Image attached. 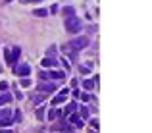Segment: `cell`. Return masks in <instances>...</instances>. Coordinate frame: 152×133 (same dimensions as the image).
Instances as JSON below:
<instances>
[{
  "label": "cell",
  "mask_w": 152,
  "mask_h": 133,
  "mask_svg": "<svg viewBox=\"0 0 152 133\" xmlns=\"http://www.w3.org/2000/svg\"><path fill=\"white\" fill-rule=\"evenodd\" d=\"M19 46H16L12 52H10V48H4V58H6V64L8 66H14L16 64V60H18V56H19Z\"/></svg>",
  "instance_id": "3957f363"
},
{
  "label": "cell",
  "mask_w": 152,
  "mask_h": 133,
  "mask_svg": "<svg viewBox=\"0 0 152 133\" xmlns=\"http://www.w3.org/2000/svg\"><path fill=\"white\" fill-rule=\"evenodd\" d=\"M62 102H66V96L58 95V96H54V98H52V106H54V104H62Z\"/></svg>",
  "instance_id": "7c38bea8"
},
{
  "label": "cell",
  "mask_w": 152,
  "mask_h": 133,
  "mask_svg": "<svg viewBox=\"0 0 152 133\" xmlns=\"http://www.w3.org/2000/svg\"><path fill=\"white\" fill-rule=\"evenodd\" d=\"M81 116L83 118H89V108L87 106H81Z\"/></svg>",
  "instance_id": "603a6c76"
},
{
  "label": "cell",
  "mask_w": 152,
  "mask_h": 133,
  "mask_svg": "<svg viewBox=\"0 0 152 133\" xmlns=\"http://www.w3.org/2000/svg\"><path fill=\"white\" fill-rule=\"evenodd\" d=\"M62 50H64V54H66V56H70L71 60H77V52L73 50V48H71L70 44H66V46H64Z\"/></svg>",
  "instance_id": "8992f818"
},
{
  "label": "cell",
  "mask_w": 152,
  "mask_h": 133,
  "mask_svg": "<svg viewBox=\"0 0 152 133\" xmlns=\"http://www.w3.org/2000/svg\"><path fill=\"white\" fill-rule=\"evenodd\" d=\"M62 66H64V68H66V70H70V68H71V66H70V62H68L66 58H64V60H62Z\"/></svg>",
  "instance_id": "4316f807"
},
{
  "label": "cell",
  "mask_w": 152,
  "mask_h": 133,
  "mask_svg": "<svg viewBox=\"0 0 152 133\" xmlns=\"http://www.w3.org/2000/svg\"><path fill=\"white\" fill-rule=\"evenodd\" d=\"M43 66H45V68H54V66H56V60H54V58H45V60H43Z\"/></svg>",
  "instance_id": "9c48e42d"
},
{
  "label": "cell",
  "mask_w": 152,
  "mask_h": 133,
  "mask_svg": "<svg viewBox=\"0 0 152 133\" xmlns=\"http://www.w3.org/2000/svg\"><path fill=\"white\" fill-rule=\"evenodd\" d=\"M43 116H45V106H41L37 110V118H43Z\"/></svg>",
  "instance_id": "cb8c5ba5"
},
{
  "label": "cell",
  "mask_w": 152,
  "mask_h": 133,
  "mask_svg": "<svg viewBox=\"0 0 152 133\" xmlns=\"http://www.w3.org/2000/svg\"><path fill=\"white\" fill-rule=\"evenodd\" d=\"M18 73L21 77H27L29 75V73H31V68H29V66H27V64H21V66H19L18 68Z\"/></svg>",
  "instance_id": "52a82bcc"
},
{
  "label": "cell",
  "mask_w": 152,
  "mask_h": 133,
  "mask_svg": "<svg viewBox=\"0 0 152 133\" xmlns=\"http://www.w3.org/2000/svg\"><path fill=\"white\" fill-rule=\"evenodd\" d=\"M6 2H8V0H6Z\"/></svg>",
  "instance_id": "4dcf8cb0"
},
{
  "label": "cell",
  "mask_w": 152,
  "mask_h": 133,
  "mask_svg": "<svg viewBox=\"0 0 152 133\" xmlns=\"http://www.w3.org/2000/svg\"><path fill=\"white\" fill-rule=\"evenodd\" d=\"M19 2H23V4H25V2H29V0H19Z\"/></svg>",
  "instance_id": "f1b7e54d"
},
{
  "label": "cell",
  "mask_w": 152,
  "mask_h": 133,
  "mask_svg": "<svg viewBox=\"0 0 152 133\" xmlns=\"http://www.w3.org/2000/svg\"><path fill=\"white\" fill-rule=\"evenodd\" d=\"M12 100V96L8 95V93H4V95L0 96V106H2V104H6V102H10Z\"/></svg>",
  "instance_id": "4fadbf2b"
},
{
  "label": "cell",
  "mask_w": 152,
  "mask_h": 133,
  "mask_svg": "<svg viewBox=\"0 0 152 133\" xmlns=\"http://www.w3.org/2000/svg\"><path fill=\"white\" fill-rule=\"evenodd\" d=\"M60 95H62V96H68V95H70V89H68V87H64L62 91H60Z\"/></svg>",
  "instance_id": "484cf974"
},
{
  "label": "cell",
  "mask_w": 152,
  "mask_h": 133,
  "mask_svg": "<svg viewBox=\"0 0 152 133\" xmlns=\"http://www.w3.org/2000/svg\"><path fill=\"white\" fill-rule=\"evenodd\" d=\"M68 118H70V121H71V124H77V121H81L77 114H71V116H68Z\"/></svg>",
  "instance_id": "44dd1931"
},
{
  "label": "cell",
  "mask_w": 152,
  "mask_h": 133,
  "mask_svg": "<svg viewBox=\"0 0 152 133\" xmlns=\"http://www.w3.org/2000/svg\"><path fill=\"white\" fill-rule=\"evenodd\" d=\"M35 16H37V18H45L46 14H48V10H45V8H39V10H35Z\"/></svg>",
  "instance_id": "8fae6325"
},
{
  "label": "cell",
  "mask_w": 152,
  "mask_h": 133,
  "mask_svg": "<svg viewBox=\"0 0 152 133\" xmlns=\"http://www.w3.org/2000/svg\"><path fill=\"white\" fill-rule=\"evenodd\" d=\"M35 2H41V0H35Z\"/></svg>",
  "instance_id": "f546056e"
},
{
  "label": "cell",
  "mask_w": 152,
  "mask_h": 133,
  "mask_svg": "<svg viewBox=\"0 0 152 133\" xmlns=\"http://www.w3.org/2000/svg\"><path fill=\"white\" fill-rule=\"evenodd\" d=\"M64 14H66V16H68V18H71V16H73V8H71V6L64 8Z\"/></svg>",
  "instance_id": "ffe728a7"
},
{
  "label": "cell",
  "mask_w": 152,
  "mask_h": 133,
  "mask_svg": "<svg viewBox=\"0 0 152 133\" xmlns=\"http://www.w3.org/2000/svg\"><path fill=\"white\" fill-rule=\"evenodd\" d=\"M8 126H12V118H2L0 120V127H8Z\"/></svg>",
  "instance_id": "5bb4252c"
},
{
  "label": "cell",
  "mask_w": 152,
  "mask_h": 133,
  "mask_svg": "<svg viewBox=\"0 0 152 133\" xmlns=\"http://www.w3.org/2000/svg\"><path fill=\"white\" fill-rule=\"evenodd\" d=\"M70 46L73 48V50H83V48H87L89 46V37H77V39H73L70 43Z\"/></svg>",
  "instance_id": "7a4b0ae2"
},
{
  "label": "cell",
  "mask_w": 152,
  "mask_h": 133,
  "mask_svg": "<svg viewBox=\"0 0 152 133\" xmlns=\"http://www.w3.org/2000/svg\"><path fill=\"white\" fill-rule=\"evenodd\" d=\"M91 68H93V62H89L87 66H81V73H89Z\"/></svg>",
  "instance_id": "9a60e30c"
},
{
  "label": "cell",
  "mask_w": 152,
  "mask_h": 133,
  "mask_svg": "<svg viewBox=\"0 0 152 133\" xmlns=\"http://www.w3.org/2000/svg\"><path fill=\"white\" fill-rule=\"evenodd\" d=\"M91 127H93V129H96V131H98V120H91Z\"/></svg>",
  "instance_id": "d4e9b609"
},
{
  "label": "cell",
  "mask_w": 152,
  "mask_h": 133,
  "mask_svg": "<svg viewBox=\"0 0 152 133\" xmlns=\"http://www.w3.org/2000/svg\"><path fill=\"white\" fill-rule=\"evenodd\" d=\"M83 87L87 89V91H91V89L95 87V81H83Z\"/></svg>",
  "instance_id": "e0dca14e"
},
{
  "label": "cell",
  "mask_w": 152,
  "mask_h": 133,
  "mask_svg": "<svg viewBox=\"0 0 152 133\" xmlns=\"http://www.w3.org/2000/svg\"><path fill=\"white\" fill-rule=\"evenodd\" d=\"M58 116H62V114H60V110H50V112H48V120L54 121V120L58 118Z\"/></svg>",
  "instance_id": "30bf717a"
},
{
  "label": "cell",
  "mask_w": 152,
  "mask_h": 133,
  "mask_svg": "<svg viewBox=\"0 0 152 133\" xmlns=\"http://www.w3.org/2000/svg\"><path fill=\"white\" fill-rule=\"evenodd\" d=\"M6 89H8V83L2 81V83H0V91H6Z\"/></svg>",
  "instance_id": "83f0119b"
},
{
  "label": "cell",
  "mask_w": 152,
  "mask_h": 133,
  "mask_svg": "<svg viewBox=\"0 0 152 133\" xmlns=\"http://www.w3.org/2000/svg\"><path fill=\"white\" fill-rule=\"evenodd\" d=\"M19 120H21V112L16 110V112H14V118H12V124H16V121H19Z\"/></svg>",
  "instance_id": "2e32d148"
},
{
  "label": "cell",
  "mask_w": 152,
  "mask_h": 133,
  "mask_svg": "<svg viewBox=\"0 0 152 133\" xmlns=\"http://www.w3.org/2000/svg\"><path fill=\"white\" fill-rule=\"evenodd\" d=\"M2 118H10V108H4L2 112H0V120Z\"/></svg>",
  "instance_id": "d6986e66"
},
{
  "label": "cell",
  "mask_w": 152,
  "mask_h": 133,
  "mask_svg": "<svg viewBox=\"0 0 152 133\" xmlns=\"http://www.w3.org/2000/svg\"><path fill=\"white\" fill-rule=\"evenodd\" d=\"M21 87H31V79L23 77V79H21Z\"/></svg>",
  "instance_id": "7402d4cb"
},
{
  "label": "cell",
  "mask_w": 152,
  "mask_h": 133,
  "mask_svg": "<svg viewBox=\"0 0 152 133\" xmlns=\"http://www.w3.org/2000/svg\"><path fill=\"white\" fill-rule=\"evenodd\" d=\"M75 108H77V104H75V102H71V104H68V108L64 110V116H66V118H68V116H71L73 112H75Z\"/></svg>",
  "instance_id": "ba28073f"
},
{
  "label": "cell",
  "mask_w": 152,
  "mask_h": 133,
  "mask_svg": "<svg viewBox=\"0 0 152 133\" xmlns=\"http://www.w3.org/2000/svg\"><path fill=\"white\" fill-rule=\"evenodd\" d=\"M39 91H41V95H50V93H54L56 91V85L54 83H43V85H39Z\"/></svg>",
  "instance_id": "277c9868"
},
{
  "label": "cell",
  "mask_w": 152,
  "mask_h": 133,
  "mask_svg": "<svg viewBox=\"0 0 152 133\" xmlns=\"http://www.w3.org/2000/svg\"><path fill=\"white\" fill-rule=\"evenodd\" d=\"M52 129H62V131H66V133H71V129L68 126H54Z\"/></svg>",
  "instance_id": "ac0fdd59"
},
{
  "label": "cell",
  "mask_w": 152,
  "mask_h": 133,
  "mask_svg": "<svg viewBox=\"0 0 152 133\" xmlns=\"http://www.w3.org/2000/svg\"><path fill=\"white\" fill-rule=\"evenodd\" d=\"M66 31H70V33H77V31H81V19L75 18V16L68 18V19H66Z\"/></svg>",
  "instance_id": "6da1fadb"
},
{
  "label": "cell",
  "mask_w": 152,
  "mask_h": 133,
  "mask_svg": "<svg viewBox=\"0 0 152 133\" xmlns=\"http://www.w3.org/2000/svg\"><path fill=\"white\" fill-rule=\"evenodd\" d=\"M39 75H41V79H62V77H66V73H64V71H50V73H45V71H41V73H39Z\"/></svg>",
  "instance_id": "5b68a950"
}]
</instances>
